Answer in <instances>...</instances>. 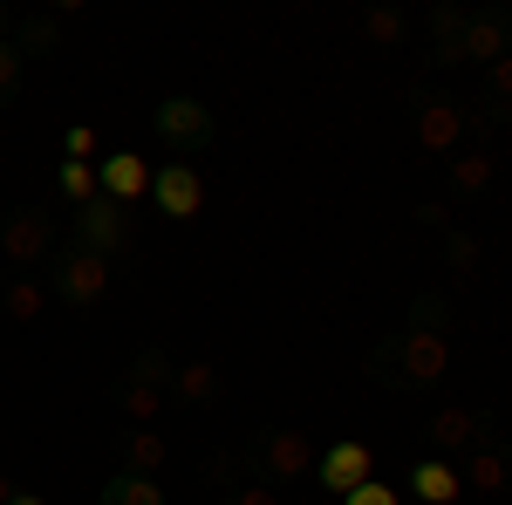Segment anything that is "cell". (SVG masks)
<instances>
[{"label":"cell","instance_id":"27","mask_svg":"<svg viewBox=\"0 0 512 505\" xmlns=\"http://www.w3.org/2000/svg\"><path fill=\"white\" fill-rule=\"evenodd\" d=\"M21 76H28V55H21V48H14V41L0 35V103H7V96H14V89H21Z\"/></svg>","mask_w":512,"mask_h":505},{"label":"cell","instance_id":"10","mask_svg":"<svg viewBox=\"0 0 512 505\" xmlns=\"http://www.w3.org/2000/svg\"><path fill=\"white\" fill-rule=\"evenodd\" d=\"M315 478H321V492L349 499L355 485H369V478H376V451H369L362 437H335V444L315 458Z\"/></svg>","mask_w":512,"mask_h":505},{"label":"cell","instance_id":"25","mask_svg":"<svg viewBox=\"0 0 512 505\" xmlns=\"http://www.w3.org/2000/svg\"><path fill=\"white\" fill-rule=\"evenodd\" d=\"M478 260H485V246H478V233H465V226H451V233H444V267H451V273H478Z\"/></svg>","mask_w":512,"mask_h":505},{"label":"cell","instance_id":"6","mask_svg":"<svg viewBox=\"0 0 512 505\" xmlns=\"http://www.w3.org/2000/svg\"><path fill=\"white\" fill-rule=\"evenodd\" d=\"M0 260L14 273H35L55 260V212L48 205H14L0 219Z\"/></svg>","mask_w":512,"mask_h":505},{"label":"cell","instance_id":"26","mask_svg":"<svg viewBox=\"0 0 512 505\" xmlns=\"http://www.w3.org/2000/svg\"><path fill=\"white\" fill-rule=\"evenodd\" d=\"M55 185H62V198H69V212L103 192V185H96V164H62V171H55Z\"/></svg>","mask_w":512,"mask_h":505},{"label":"cell","instance_id":"12","mask_svg":"<svg viewBox=\"0 0 512 505\" xmlns=\"http://www.w3.org/2000/svg\"><path fill=\"white\" fill-rule=\"evenodd\" d=\"M499 55H512V14H499V7H465V62L492 69Z\"/></svg>","mask_w":512,"mask_h":505},{"label":"cell","instance_id":"14","mask_svg":"<svg viewBox=\"0 0 512 505\" xmlns=\"http://www.w3.org/2000/svg\"><path fill=\"white\" fill-rule=\"evenodd\" d=\"M171 396H178L185 410H212V403L226 396V369H219L212 355H192V362L171 369Z\"/></svg>","mask_w":512,"mask_h":505},{"label":"cell","instance_id":"20","mask_svg":"<svg viewBox=\"0 0 512 505\" xmlns=\"http://www.w3.org/2000/svg\"><path fill=\"white\" fill-rule=\"evenodd\" d=\"M96 505H164V478H137V471H110Z\"/></svg>","mask_w":512,"mask_h":505},{"label":"cell","instance_id":"17","mask_svg":"<svg viewBox=\"0 0 512 505\" xmlns=\"http://www.w3.org/2000/svg\"><path fill=\"white\" fill-rule=\"evenodd\" d=\"M410 492L424 505H458L465 499V478H458L451 458H417V465H410Z\"/></svg>","mask_w":512,"mask_h":505},{"label":"cell","instance_id":"30","mask_svg":"<svg viewBox=\"0 0 512 505\" xmlns=\"http://www.w3.org/2000/svg\"><path fill=\"white\" fill-rule=\"evenodd\" d=\"M62 144H69V164H96V130H89V123H76Z\"/></svg>","mask_w":512,"mask_h":505},{"label":"cell","instance_id":"32","mask_svg":"<svg viewBox=\"0 0 512 505\" xmlns=\"http://www.w3.org/2000/svg\"><path fill=\"white\" fill-rule=\"evenodd\" d=\"M342 505H403V499H396V492L383 485V478H369V485H355V492H349Z\"/></svg>","mask_w":512,"mask_h":505},{"label":"cell","instance_id":"2","mask_svg":"<svg viewBox=\"0 0 512 505\" xmlns=\"http://www.w3.org/2000/svg\"><path fill=\"white\" fill-rule=\"evenodd\" d=\"M246 478H260V485H274V492H294L301 478H315V437L308 430H294V424H267V430H253L246 437Z\"/></svg>","mask_w":512,"mask_h":505},{"label":"cell","instance_id":"5","mask_svg":"<svg viewBox=\"0 0 512 505\" xmlns=\"http://www.w3.org/2000/svg\"><path fill=\"white\" fill-rule=\"evenodd\" d=\"M151 137L178 157H198L219 144V110H205L198 96H164L158 110H151Z\"/></svg>","mask_w":512,"mask_h":505},{"label":"cell","instance_id":"1","mask_svg":"<svg viewBox=\"0 0 512 505\" xmlns=\"http://www.w3.org/2000/svg\"><path fill=\"white\" fill-rule=\"evenodd\" d=\"M444 328H451V294L424 287L410 301V314H403V328L362 355V376L396 389V396H417V389L444 383V369H451V335Z\"/></svg>","mask_w":512,"mask_h":505},{"label":"cell","instance_id":"35","mask_svg":"<svg viewBox=\"0 0 512 505\" xmlns=\"http://www.w3.org/2000/svg\"><path fill=\"white\" fill-rule=\"evenodd\" d=\"M7 492H14V485H7V478H0V505H7Z\"/></svg>","mask_w":512,"mask_h":505},{"label":"cell","instance_id":"19","mask_svg":"<svg viewBox=\"0 0 512 505\" xmlns=\"http://www.w3.org/2000/svg\"><path fill=\"white\" fill-rule=\"evenodd\" d=\"M485 130H506L512 123V55H499L492 69H485V110H478Z\"/></svg>","mask_w":512,"mask_h":505},{"label":"cell","instance_id":"21","mask_svg":"<svg viewBox=\"0 0 512 505\" xmlns=\"http://www.w3.org/2000/svg\"><path fill=\"white\" fill-rule=\"evenodd\" d=\"M164 437L158 430H123V465L117 471H137V478H164Z\"/></svg>","mask_w":512,"mask_h":505},{"label":"cell","instance_id":"28","mask_svg":"<svg viewBox=\"0 0 512 505\" xmlns=\"http://www.w3.org/2000/svg\"><path fill=\"white\" fill-rule=\"evenodd\" d=\"M226 505H280L274 485H260V478H239L233 492H226Z\"/></svg>","mask_w":512,"mask_h":505},{"label":"cell","instance_id":"13","mask_svg":"<svg viewBox=\"0 0 512 505\" xmlns=\"http://www.w3.org/2000/svg\"><path fill=\"white\" fill-rule=\"evenodd\" d=\"M48 280L41 273H0V321H14V328H35L41 314H48Z\"/></svg>","mask_w":512,"mask_h":505},{"label":"cell","instance_id":"29","mask_svg":"<svg viewBox=\"0 0 512 505\" xmlns=\"http://www.w3.org/2000/svg\"><path fill=\"white\" fill-rule=\"evenodd\" d=\"M205 485L233 492V485H239V458H226V451H212V458H205Z\"/></svg>","mask_w":512,"mask_h":505},{"label":"cell","instance_id":"18","mask_svg":"<svg viewBox=\"0 0 512 505\" xmlns=\"http://www.w3.org/2000/svg\"><path fill=\"white\" fill-rule=\"evenodd\" d=\"M444 164H451V192L458 198H485L492 192V144H458Z\"/></svg>","mask_w":512,"mask_h":505},{"label":"cell","instance_id":"34","mask_svg":"<svg viewBox=\"0 0 512 505\" xmlns=\"http://www.w3.org/2000/svg\"><path fill=\"white\" fill-rule=\"evenodd\" d=\"M0 35H14V7L7 0H0Z\"/></svg>","mask_w":512,"mask_h":505},{"label":"cell","instance_id":"22","mask_svg":"<svg viewBox=\"0 0 512 505\" xmlns=\"http://www.w3.org/2000/svg\"><path fill=\"white\" fill-rule=\"evenodd\" d=\"M458 478H465V492H506V478H512V465L492 451V444H478L472 458L458 465Z\"/></svg>","mask_w":512,"mask_h":505},{"label":"cell","instance_id":"23","mask_svg":"<svg viewBox=\"0 0 512 505\" xmlns=\"http://www.w3.org/2000/svg\"><path fill=\"white\" fill-rule=\"evenodd\" d=\"M14 48H21V55H48V48H55V41H62V21H55V14H21V21H14Z\"/></svg>","mask_w":512,"mask_h":505},{"label":"cell","instance_id":"31","mask_svg":"<svg viewBox=\"0 0 512 505\" xmlns=\"http://www.w3.org/2000/svg\"><path fill=\"white\" fill-rule=\"evenodd\" d=\"M410 219H417V226H424V233H451V226H458V219H451V212H444V205H431V198H424V205H417V212H410Z\"/></svg>","mask_w":512,"mask_h":505},{"label":"cell","instance_id":"7","mask_svg":"<svg viewBox=\"0 0 512 505\" xmlns=\"http://www.w3.org/2000/svg\"><path fill=\"white\" fill-rule=\"evenodd\" d=\"M492 437H499V424H492L485 403H437V410H431L437 458H472L478 444H492Z\"/></svg>","mask_w":512,"mask_h":505},{"label":"cell","instance_id":"11","mask_svg":"<svg viewBox=\"0 0 512 505\" xmlns=\"http://www.w3.org/2000/svg\"><path fill=\"white\" fill-rule=\"evenodd\" d=\"M151 205H158L164 219H198V212H205V178H198V164H158V171H151Z\"/></svg>","mask_w":512,"mask_h":505},{"label":"cell","instance_id":"33","mask_svg":"<svg viewBox=\"0 0 512 505\" xmlns=\"http://www.w3.org/2000/svg\"><path fill=\"white\" fill-rule=\"evenodd\" d=\"M7 505H48L41 492H7Z\"/></svg>","mask_w":512,"mask_h":505},{"label":"cell","instance_id":"24","mask_svg":"<svg viewBox=\"0 0 512 505\" xmlns=\"http://www.w3.org/2000/svg\"><path fill=\"white\" fill-rule=\"evenodd\" d=\"M403 35H410L403 7H369V14H362V41H376V48H396Z\"/></svg>","mask_w":512,"mask_h":505},{"label":"cell","instance_id":"15","mask_svg":"<svg viewBox=\"0 0 512 505\" xmlns=\"http://www.w3.org/2000/svg\"><path fill=\"white\" fill-rule=\"evenodd\" d=\"M96 185H103V198H117V205L151 198V164L137 151H110V157H96Z\"/></svg>","mask_w":512,"mask_h":505},{"label":"cell","instance_id":"16","mask_svg":"<svg viewBox=\"0 0 512 505\" xmlns=\"http://www.w3.org/2000/svg\"><path fill=\"white\" fill-rule=\"evenodd\" d=\"M424 35H431L437 69H465V7L458 0H437L431 14H424Z\"/></svg>","mask_w":512,"mask_h":505},{"label":"cell","instance_id":"9","mask_svg":"<svg viewBox=\"0 0 512 505\" xmlns=\"http://www.w3.org/2000/svg\"><path fill=\"white\" fill-rule=\"evenodd\" d=\"M472 130V110L458 96H417V151L424 157H451Z\"/></svg>","mask_w":512,"mask_h":505},{"label":"cell","instance_id":"8","mask_svg":"<svg viewBox=\"0 0 512 505\" xmlns=\"http://www.w3.org/2000/svg\"><path fill=\"white\" fill-rule=\"evenodd\" d=\"M69 239H76V246H89V253H103V260H110V253H123V246H130V205H117V198H89V205H76V212H69Z\"/></svg>","mask_w":512,"mask_h":505},{"label":"cell","instance_id":"4","mask_svg":"<svg viewBox=\"0 0 512 505\" xmlns=\"http://www.w3.org/2000/svg\"><path fill=\"white\" fill-rule=\"evenodd\" d=\"M48 267H55V273H48V294H55L62 308L89 314L103 294H110V260H103V253H89V246H76V239H69V246H55V260H48Z\"/></svg>","mask_w":512,"mask_h":505},{"label":"cell","instance_id":"3","mask_svg":"<svg viewBox=\"0 0 512 505\" xmlns=\"http://www.w3.org/2000/svg\"><path fill=\"white\" fill-rule=\"evenodd\" d=\"M171 369H178V362L164 349H137L130 369L110 383V410H117L130 430H151L164 417V403H171Z\"/></svg>","mask_w":512,"mask_h":505}]
</instances>
